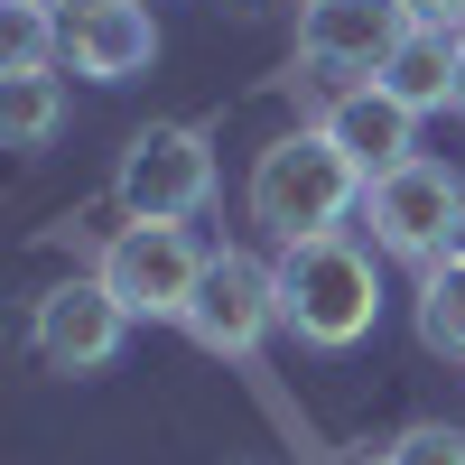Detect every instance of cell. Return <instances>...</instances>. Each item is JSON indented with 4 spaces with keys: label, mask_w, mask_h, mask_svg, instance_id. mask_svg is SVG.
<instances>
[{
    "label": "cell",
    "mask_w": 465,
    "mask_h": 465,
    "mask_svg": "<svg viewBox=\"0 0 465 465\" xmlns=\"http://www.w3.org/2000/svg\"><path fill=\"white\" fill-rule=\"evenodd\" d=\"M280 326L317 354H344L381 326V270L354 232H317V242H280Z\"/></svg>",
    "instance_id": "obj_1"
},
{
    "label": "cell",
    "mask_w": 465,
    "mask_h": 465,
    "mask_svg": "<svg viewBox=\"0 0 465 465\" xmlns=\"http://www.w3.org/2000/svg\"><path fill=\"white\" fill-rule=\"evenodd\" d=\"M252 223L280 232V242H317V232H344V214L363 205V168L335 149V131H280L252 159Z\"/></svg>",
    "instance_id": "obj_2"
},
{
    "label": "cell",
    "mask_w": 465,
    "mask_h": 465,
    "mask_svg": "<svg viewBox=\"0 0 465 465\" xmlns=\"http://www.w3.org/2000/svg\"><path fill=\"white\" fill-rule=\"evenodd\" d=\"M112 196H122L131 223H186L214 205V149L196 122H149L131 131L122 168H112Z\"/></svg>",
    "instance_id": "obj_3"
},
{
    "label": "cell",
    "mask_w": 465,
    "mask_h": 465,
    "mask_svg": "<svg viewBox=\"0 0 465 465\" xmlns=\"http://www.w3.org/2000/svg\"><path fill=\"white\" fill-rule=\"evenodd\" d=\"M456 214H465V177L447 159H410L391 177H372L363 186V223H372V252H391V261H447L456 252Z\"/></svg>",
    "instance_id": "obj_4"
},
{
    "label": "cell",
    "mask_w": 465,
    "mask_h": 465,
    "mask_svg": "<svg viewBox=\"0 0 465 465\" xmlns=\"http://www.w3.org/2000/svg\"><path fill=\"white\" fill-rule=\"evenodd\" d=\"M177 326L196 335L205 354L252 363V354H261V335L280 326V270L252 261V252H205V280H196V298H186V317H177Z\"/></svg>",
    "instance_id": "obj_5"
},
{
    "label": "cell",
    "mask_w": 465,
    "mask_h": 465,
    "mask_svg": "<svg viewBox=\"0 0 465 465\" xmlns=\"http://www.w3.org/2000/svg\"><path fill=\"white\" fill-rule=\"evenodd\" d=\"M94 270H103V289L122 298L131 317H186V298L205 280V252H196L186 223H122Z\"/></svg>",
    "instance_id": "obj_6"
},
{
    "label": "cell",
    "mask_w": 465,
    "mask_h": 465,
    "mask_svg": "<svg viewBox=\"0 0 465 465\" xmlns=\"http://www.w3.org/2000/svg\"><path fill=\"white\" fill-rule=\"evenodd\" d=\"M410 28H419L410 0H307V10H298V56L317 65V74L372 84V74L401 56Z\"/></svg>",
    "instance_id": "obj_7"
},
{
    "label": "cell",
    "mask_w": 465,
    "mask_h": 465,
    "mask_svg": "<svg viewBox=\"0 0 465 465\" xmlns=\"http://www.w3.org/2000/svg\"><path fill=\"white\" fill-rule=\"evenodd\" d=\"M28 335H37V363L47 372H103L112 354H122V335H131V307L103 289V270L94 280H56L47 298H37Z\"/></svg>",
    "instance_id": "obj_8"
},
{
    "label": "cell",
    "mask_w": 465,
    "mask_h": 465,
    "mask_svg": "<svg viewBox=\"0 0 465 465\" xmlns=\"http://www.w3.org/2000/svg\"><path fill=\"white\" fill-rule=\"evenodd\" d=\"M159 56V19L149 0H65V65L84 84H131Z\"/></svg>",
    "instance_id": "obj_9"
},
{
    "label": "cell",
    "mask_w": 465,
    "mask_h": 465,
    "mask_svg": "<svg viewBox=\"0 0 465 465\" xmlns=\"http://www.w3.org/2000/svg\"><path fill=\"white\" fill-rule=\"evenodd\" d=\"M326 131H335V149H344V159L363 168V186L419 159V112H410L391 84H344V94L326 103Z\"/></svg>",
    "instance_id": "obj_10"
},
{
    "label": "cell",
    "mask_w": 465,
    "mask_h": 465,
    "mask_svg": "<svg viewBox=\"0 0 465 465\" xmlns=\"http://www.w3.org/2000/svg\"><path fill=\"white\" fill-rule=\"evenodd\" d=\"M456 47H465V28H429L419 19L410 37H401V56L372 74V84H391L410 112H447L456 103Z\"/></svg>",
    "instance_id": "obj_11"
},
{
    "label": "cell",
    "mask_w": 465,
    "mask_h": 465,
    "mask_svg": "<svg viewBox=\"0 0 465 465\" xmlns=\"http://www.w3.org/2000/svg\"><path fill=\"white\" fill-rule=\"evenodd\" d=\"M56 122H65V84H56V65L0 74V140H10L19 159H37V149L56 140Z\"/></svg>",
    "instance_id": "obj_12"
},
{
    "label": "cell",
    "mask_w": 465,
    "mask_h": 465,
    "mask_svg": "<svg viewBox=\"0 0 465 465\" xmlns=\"http://www.w3.org/2000/svg\"><path fill=\"white\" fill-rule=\"evenodd\" d=\"M419 344L465 363V261H456V252L419 270Z\"/></svg>",
    "instance_id": "obj_13"
},
{
    "label": "cell",
    "mask_w": 465,
    "mask_h": 465,
    "mask_svg": "<svg viewBox=\"0 0 465 465\" xmlns=\"http://www.w3.org/2000/svg\"><path fill=\"white\" fill-rule=\"evenodd\" d=\"M391 465H465V429H447V419H419V429L391 438Z\"/></svg>",
    "instance_id": "obj_14"
},
{
    "label": "cell",
    "mask_w": 465,
    "mask_h": 465,
    "mask_svg": "<svg viewBox=\"0 0 465 465\" xmlns=\"http://www.w3.org/2000/svg\"><path fill=\"white\" fill-rule=\"evenodd\" d=\"M410 19H429V28H465V0H410Z\"/></svg>",
    "instance_id": "obj_15"
},
{
    "label": "cell",
    "mask_w": 465,
    "mask_h": 465,
    "mask_svg": "<svg viewBox=\"0 0 465 465\" xmlns=\"http://www.w3.org/2000/svg\"><path fill=\"white\" fill-rule=\"evenodd\" d=\"M447 112H456V122H465V47H456V103H447Z\"/></svg>",
    "instance_id": "obj_16"
},
{
    "label": "cell",
    "mask_w": 465,
    "mask_h": 465,
    "mask_svg": "<svg viewBox=\"0 0 465 465\" xmlns=\"http://www.w3.org/2000/svg\"><path fill=\"white\" fill-rule=\"evenodd\" d=\"M456 261H465V214H456Z\"/></svg>",
    "instance_id": "obj_17"
},
{
    "label": "cell",
    "mask_w": 465,
    "mask_h": 465,
    "mask_svg": "<svg viewBox=\"0 0 465 465\" xmlns=\"http://www.w3.org/2000/svg\"><path fill=\"white\" fill-rule=\"evenodd\" d=\"M37 10H65V0H37Z\"/></svg>",
    "instance_id": "obj_18"
},
{
    "label": "cell",
    "mask_w": 465,
    "mask_h": 465,
    "mask_svg": "<svg viewBox=\"0 0 465 465\" xmlns=\"http://www.w3.org/2000/svg\"><path fill=\"white\" fill-rule=\"evenodd\" d=\"M363 465H391V456H363Z\"/></svg>",
    "instance_id": "obj_19"
}]
</instances>
